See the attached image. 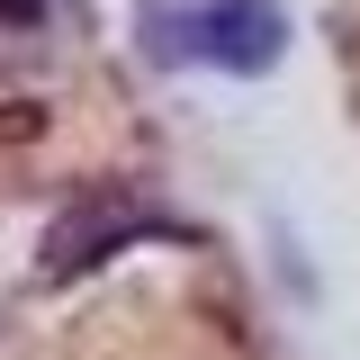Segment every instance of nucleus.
<instances>
[{
  "label": "nucleus",
  "instance_id": "obj_1",
  "mask_svg": "<svg viewBox=\"0 0 360 360\" xmlns=\"http://www.w3.org/2000/svg\"><path fill=\"white\" fill-rule=\"evenodd\" d=\"M153 63H207V72H270L288 54V9L279 0H172L144 9Z\"/></svg>",
  "mask_w": 360,
  "mask_h": 360
},
{
  "label": "nucleus",
  "instance_id": "obj_2",
  "mask_svg": "<svg viewBox=\"0 0 360 360\" xmlns=\"http://www.w3.org/2000/svg\"><path fill=\"white\" fill-rule=\"evenodd\" d=\"M127 234H153V207L99 198V207H82V217H63L45 234V270H54V279H63V270H90V262H108V243H127Z\"/></svg>",
  "mask_w": 360,
  "mask_h": 360
}]
</instances>
